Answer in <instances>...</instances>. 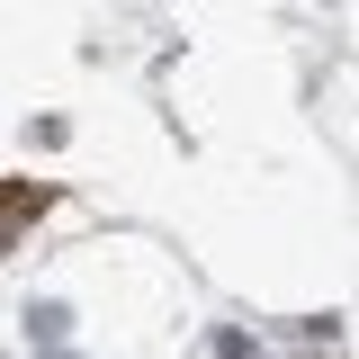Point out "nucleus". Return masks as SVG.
I'll return each mask as SVG.
<instances>
[{
	"label": "nucleus",
	"instance_id": "1",
	"mask_svg": "<svg viewBox=\"0 0 359 359\" xmlns=\"http://www.w3.org/2000/svg\"><path fill=\"white\" fill-rule=\"evenodd\" d=\"M27 323H36V341H63V323H72V314H63V306H27Z\"/></svg>",
	"mask_w": 359,
	"mask_h": 359
},
{
	"label": "nucleus",
	"instance_id": "2",
	"mask_svg": "<svg viewBox=\"0 0 359 359\" xmlns=\"http://www.w3.org/2000/svg\"><path fill=\"white\" fill-rule=\"evenodd\" d=\"M216 359H261V351H252L243 332H216Z\"/></svg>",
	"mask_w": 359,
	"mask_h": 359
}]
</instances>
